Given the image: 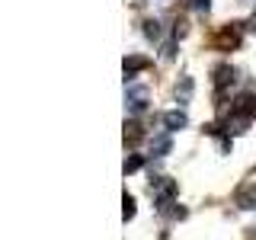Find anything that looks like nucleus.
<instances>
[{
  "label": "nucleus",
  "instance_id": "nucleus-3",
  "mask_svg": "<svg viewBox=\"0 0 256 240\" xmlns=\"http://www.w3.org/2000/svg\"><path fill=\"white\" fill-rule=\"evenodd\" d=\"M148 58H141V54H132V58H125V80H134L138 77V70L148 68Z\"/></svg>",
  "mask_w": 256,
  "mask_h": 240
},
{
  "label": "nucleus",
  "instance_id": "nucleus-6",
  "mask_svg": "<svg viewBox=\"0 0 256 240\" xmlns=\"http://www.w3.org/2000/svg\"><path fill=\"white\" fill-rule=\"evenodd\" d=\"M230 80H234V70H230L228 68V64H221V68L218 70H214V84H218V93L224 90V86H228L230 84Z\"/></svg>",
  "mask_w": 256,
  "mask_h": 240
},
{
  "label": "nucleus",
  "instance_id": "nucleus-7",
  "mask_svg": "<svg viewBox=\"0 0 256 240\" xmlns=\"http://www.w3.org/2000/svg\"><path fill=\"white\" fill-rule=\"evenodd\" d=\"M246 125H250V118H246V116H240V112H234V116L228 118V132H244Z\"/></svg>",
  "mask_w": 256,
  "mask_h": 240
},
{
  "label": "nucleus",
  "instance_id": "nucleus-10",
  "mask_svg": "<svg viewBox=\"0 0 256 240\" xmlns=\"http://www.w3.org/2000/svg\"><path fill=\"white\" fill-rule=\"evenodd\" d=\"M144 36H148V38H160V22L148 20V22H144Z\"/></svg>",
  "mask_w": 256,
  "mask_h": 240
},
{
  "label": "nucleus",
  "instance_id": "nucleus-14",
  "mask_svg": "<svg viewBox=\"0 0 256 240\" xmlns=\"http://www.w3.org/2000/svg\"><path fill=\"white\" fill-rule=\"evenodd\" d=\"M192 6L196 10H208V0H192Z\"/></svg>",
  "mask_w": 256,
  "mask_h": 240
},
{
  "label": "nucleus",
  "instance_id": "nucleus-15",
  "mask_svg": "<svg viewBox=\"0 0 256 240\" xmlns=\"http://www.w3.org/2000/svg\"><path fill=\"white\" fill-rule=\"evenodd\" d=\"M246 29H250V32H256V10H253V16H250V22H246Z\"/></svg>",
  "mask_w": 256,
  "mask_h": 240
},
{
  "label": "nucleus",
  "instance_id": "nucleus-1",
  "mask_svg": "<svg viewBox=\"0 0 256 240\" xmlns=\"http://www.w3.org/2000/svg\"><path fill=\"white\" fill-rule=\"evenodd\" d=\"M150 196H154V202H157L160 208H166V205H170V198L176 196V182H173V180H164V176H160V180L150 182Z\"/></svg>",
  "mask_w": 256,
  "mask_h": 240
},
{
  "label": "nucleus",
  "instance_id": "nucleus-12",
  "mask_svg": "<svg viewBox=\"0 0 256 240\" xmlns=\"http://www.w3.org/2000/svg\"><path fill=\"white\" fill-rule=\"evenodd\" d=\"M138 166H141V157H128L125 160V173H134Z\"/></svg>",
  "mask_w": 256,
  "mask_h": 240
},
{
  "label": "nucleus",
  "instance_id": "nucleus-11",
  "mask_svg": "<svg viewBox=\"0 0 256 240\" xmlns=\"http://www.w3.org/2000/svg\"><path fill=\"white\" fill-rule=\"evenodd\" d=\"M189 93H192V80L186 77V80H182V90H176V96H180V100L186 102V100H189Z\"/></svg>",
  "mask_w": 256,
  "mask_h": 240
},
{
  "label": "nucleus",
  "instance_id": "nucleus-13",
  "mask_svg": "<svg viewBox=\"0 0 256 240\" xmlns=\"http://www.w3.org/2000/svg\"><path fill=\"white\" fill-rule=\"evenodd\" d=\"M122 214H125V221L134 214V198H132V196H125V212H122Z\"/></svg>",
  "mask_w": 256,
  "mask_h": 240
},
{
  "label": "nucleus",
  "instance_id": "nucleus-8",
  "mask_svg": "<svg viewBox=\"0 0 256 240\" xmlns=\"http://www.w3.org/2000/svg\"><path fill=\"white\" fill-rule=\"evenodd\" d=\"M150 148H154V154H160V157H164L166 150H170V138H166V134H157V138H154V144H150Z\"/></svg>",
  "mask_w": 256,
  "mask_h": 240
},
{
  "label": "nucleus",
  "instance_id": "nucleus-5",
  "mask_svg": "<svg viewBox=\"0 0 256 240\" xmlns=\"http://www.w3.org/2000/svg\"><path fill=\"white\" fill-rule=\"evenodd\" d=\"M164 125H166V132H176V128H186V112H166L164 116Z\"/></svg>",
  "mask_w": 256,
  "mask_h": 240
},
{
  "label": "nucleus",
  "instance_id": "nucleus-16",
  "mask_svg": "<svg viewBox=\"0 0 256 240\" xmlns=\"http://www.w3.org/2000/svg\"><path fill=\"white\" fill-rule=\"evenodd\" d=\"M250 112H253V116H256V100H253V109H250Z\"/></svg>",
  "mask_w": 256,
  "mask_h": 240
},
{
  "label": "nucleus",
  "instance_id": "nucleus-4",
  "mask_svg": "<svg viewBox=\"0 0 256 240\" xmlns=\"http://www.w3.org/2000/svg\"><path fill=\"white\" fill-rule=\"evenodd\" d=\"M237 205L240 208H256V182L253 186H244L237 192Z\"/></svg>",
  "mask_w": 256,
  "mask_h": 240
},
{
  "label": "nucleus",
  "instance_id": "nucleus-9",
  "mask_svg": "<svg viewBox=\"0 0 256 240\" xmlns=\"http://www.w3.org/2000/svg\"><path fill=\"white\" fill-rule=\"evenodd\" d=\"M240 42V32L237 29H228V32H221L218 36V45H237Z\"/></svg>",
  "mask_w": 256,
  "mask_h": 240
},
{
  "label": "nucleus",
  "instance_id": "nucleus-2",
  "mask_svg": "<svg viewBox=\"0 0 256 240\" xmlns=\"http://www.w3.org/2000/svg\"><path fill=\"white\" fill-rule=\"evenodd\" d=\"M125 106L132 116H138V112L148 109V90L144 86H128V93H125Z\"/></svg>",
  "mask_w": 256,
  "mask_h": 240
}]
</instances>
